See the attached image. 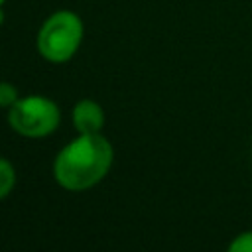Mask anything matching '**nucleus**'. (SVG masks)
Listing matches in <instances>:
<instances>
[{
    "label": "nucleus",
    "instance_id": "obj_1",
    "mask_svg": "<svg viewBox=\"0 0 252 252\" xmlns=\"http://www.w3.org/2000/svg\"><path fill=\"white\" fill-rule=\"evenodd\" d=\"M114 161V148L106 136L79 134L53 159V177L59 187L79 193L100 183Z\"/></svg>",
    "mask_w": 252,
    "mask_h": 252
},
{
    "label": "nucleus",
    "instance_id": "obj_2",
    "mask_svg": "<svg viewBox=\"0 0 252 252\" xmlns=\"http://www.w3.org/2000/svg\"><path fill=\"white\" fill-rule=\"evenodd\" d=\"M83 35L85 26L81 16L73 10H57L41 22L35 47L45 61L61 65L75 57L83 43Z\"/></svg>",
    "mask_w": 252,
    "mask_h": 252
},
{
    "label": "nucleus",
    "instance_id": "obj_3",
    "mask_svg": "<svg viewBox=\"0 0 252 252\" xmlns=\"http://www.w3.org/2000/svg\"><path fill=\"white\" fill-rule=\"evenodd\" d=\"M61 122V110L55 100L41 94L20 96L18 102L8 108L10 128L24 138H45L57 130Z\"/></svg>",
    "mask_w": 252,
    "mask_h": 252
},
{
    "label": "nucleus",
    "instance_id": "obj_4",
    "mask_svg": "<svg viewBox=\"0 0 252 252\" xmlns=\"http://www.w3.org/2000/svg\"><path fill=\"white\" fill-rule=\"evenodd\" d=\"M71 122L77 134H100L106 122L102 106L93 98H81L71 110Z\"/></svg>",
    "mask_w": 252,
    "mask_h": 252
},
{
    "label": "nucleus",
    "instance_id": "obj_5",
    "mask_svg": "<svg viewBox=\"0 0 252 252\" xmlns=\"http://www.w3.org/2000/svg\"><path fill=\"white\" fill-rule=\"evenodd\" d=\"M14 185H16V169L12 161L0 158V201L12 193Z\"/></svg>",
    "mask_w": 252,
    "mask_h": 252
},
{
    "label": "nucleus",
    "instance_id": "obj_6",
    "mask_svg": "<svg viewBox=\"0 0 252 252\" xmlns=\"http://www.w3.org/2000/svg\"><path fill=\"white\" fill-rule=\"evenodd\" d=\"M20 98V93L16 89V85H12L10 81H0V108H12Z\"/></svg>",
    "mask_w": 252,
    "mask_h": 252
},
{
    "label": "nucleus",
    "instance_id": "obj_7",
    "mask_svg": "<svg viewBox=\"0 0 252 252\" xmlns=\"http://www.w3.org/2000/svg\"><path fill=\"white\" fill-rule=\"evenodd\" d=\"M226 252H252V230H244L236 234L230 240Z\"/></svg>",
    "mask_w": 252,
    "mask_h": 252
},
{
    "label": "nucleus",
    "instance_id": "obj_8",
    "mask_svg": "<svg viewBox=\"0 0 252 252\" xmlns=\"http://www.w3.org/2000/svg\"><path fill=\"white\" fill-rule=\"evenodd\" d=\"M4 20H6V14H4V10H2V6H0V26L4 24Z\"/></svg>",
    "mask_w": 252,
    "mask_h": 252
},
{
    "label": "nucleus",
    "instance_id": "obj_9",
    "mask_svg": "<svg viewBox=\"0 0 252 252\" xmlns=\"http://www.w3.org/2000/svg\"><path fill=\"white\" fill-rule=\"evenodd\" d=\"M4 2H6V0H0V6H4Z\"/></svg>",
    "mask_w": 252,
    "mask_h": 252
}]
</instances>
